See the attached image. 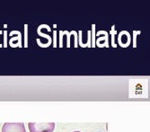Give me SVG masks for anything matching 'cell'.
I'll use <instances>...</instances> for the list:
<instances>
[{"label": "cell", "mask_w": 150, "mask_h": 132, "mask_svg": "<svg viewBox=\"0 0 150 132\" xmlns=\"http://www.w3.org/2000/svg\"><path fill=\"white\" fill-rule=\"evenodd\" d=\"M30 132H53L55 129V123H45V122H30L28 124Z\"/></svg>", "instance_id": "1"}, {"label": "cell", "mask_w": 150, "mask_h": 132, "mask_svg": "<svg viewBox=\"0 0 150 132\" xmlns=\"http://www.w3.org/2000/svg\"><path fill=\"white\" fill-rule=\"evenodd\" d=\"M2 132H26L24 124L20 123H5L2 127Z\"/></svg>", "instance_id": "2"}, {"label": "cell", "mask_w": 150, "mask_h": 132, "mask_svg": "<svg viewBox=\"0 0 150 132\" xmlns=\"http://www.w3.org/2000/svg\"><path fill=\"white\" fill-rule=\"evenodd\" d=\"M73 132H81V131H73Z\"/></svg>", "instance_id": "3"}]
</instances>
